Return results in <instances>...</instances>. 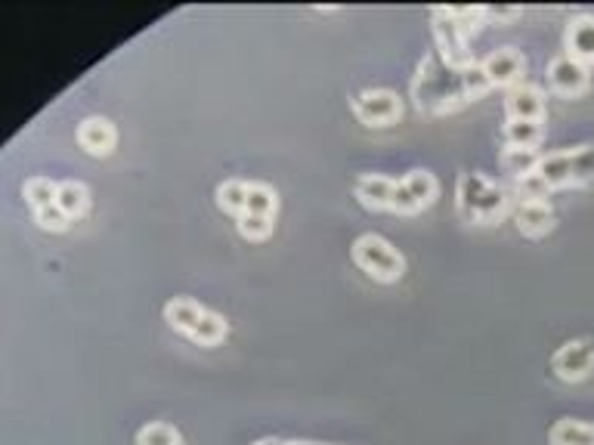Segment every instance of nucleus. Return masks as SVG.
I'll return each mask as SVG.
<instances>
[{
    "mask_svg": "<svg viewBox=\"0 0 594 445\" xmlns=\"http://www.w3.org/2000/svg\"><path fill=\"white\" fill-rule=\"evenodd\" d=\"M415 102L427 112H452L471 102L465 87V68H452L446 59H427L415 78Z\"/></svg>",
    "mask_w": 594,
    "mask_h": 445,
    "instance_id": "1",
    "label": "nucleus"
},
{
    "mask_svg": "<svg viewBox=\"0 0 594 445\" xmlns=\"http://www.w3.org/2000/svg\"><path fill=\"white\" fill-rule=\"evenodd\" d=\"M458 211L471 223H495L508 211V195L480 174H465L458 180Z\"/></svg>",
    "mask_w": 594,
    "mask_h": 445,
    "instance_id": "2",
    "label": "nucleus"
},
{
    "mask_svg": "<svg viewBox=\"0 0 594 445\" xmlns=\"http://www.w3.org/2000/svg\"><path fill=\"white\" fill-rule=\"evenodd\" d=\"M353 260H356L359 269H366L372 279L387 282V285L390 282H400L403 279V269H406L400 251H396L387 242V238H381V235H362V238H356V242H353Z\"/></svg>",
    "mask_w": 594,
    "mask_h": 445,
    "instance_id": "3",
    "label": "nucleus"
},
{
    "mask_svg": "<svg viewBox=\"0 0 594 445\" xmlns=\"http://www.w3.org/2000/svg\"><path fill=\"white\" fill-rule=\"evenodd\" d=\"M551 371L567 384L585 381L594 371V344L591 340H570L551 356Z\"/></svg>",
    "mask_w": 594,
    "mask_h": 445,
    "instance_id": "4",
    "label": "nucleus"
},
{
    "mask_svg": "<svg viewBox=\"0 0 594 445\" xmlns=\"http://www.w3.org/2000/svg\"><path fill=\"white\" fill-rule=\"evenodd\" d=\"M434 28H437V38H440V47H443V59L452 65V68H471L474 59L468 53V38L461 34V28L455 25L449 7H437L434 10Z\"/></svg>",
    "mask_w": 594,
    "mask_h": 445,
    "instance_id": "5",
    "label": "nucleus"
},
{
    "mask_svg": "<svg viewBox=\"0 0 594 445\" xmlns=\"http://www.w3.org/2000/svg\"><path fill=\"white\" fill-rule=\"evenodd\" d=\"M353 112H356V118H359V121L375 124V127H384V124L400 121V115H403V102H400V96L390 93V90H372V93L356 96Z\"/></svg>",
    "mask_w": 594,
    "mask_h": 445,
    "instance_id": "6",
    "label": "nucleus"
},
{
    "mask_svg": "<svg viewBox=\"0 0 594 445\" xmlns=\"http://www.w3.org/2000/svg\"><path fill=\"white\" fill-rule=\"evenodd\" d=\"M548 84L560 93V96H579L588 87V65H582L579 59H573L570 53L551 59L548 65Z\"/></svg>",
    "mask_w": 594,
    "mask_h": 445,
    "instance_id": "7",
    "label": "nucleus"
},
{
    "mask_svg": "<svg viewBox=\"0 0 594 445\" xmlns=\"http://www.w3.org/2000/svg\"><path fill=\"white\" fill-rule=\"evenodd\" d=\"M480 68H483V75L489 78L492 87H514L523 78V72H526V62H523V56L517 50L505 47V50L489 53Z\"/></svg>",
    "mask_w": 594,
    "mask_h": 445,
    "instance_id": "8",
    "label": "nucleus"
},
{
    "mask_svg": "<svg viewBox=\"0 0 594 445\" xmlns=\"http://www.w3.org/2000/svg\"><path fill=\"white\" fill-rule=\"evenodd\" d=\"M511 121H542L545 118V96L536 87H514L505 99Z\"/></svg>",
    "mask_w": 594,
    "mask_h": 445,
    "instance_id": "9",
    "label": "nucleus"
},
{
    "mask_svg": "<svg viewBox=\"0 0 594 445\" xmlns=\"http://www.w3.org/2000/svg\"><path fill=\"white\" fill-rule=\"evenodd\" d=\"M205 316H208L205 306H198V303L189 300V297H174L168 306H164V319H168V325L177 328V331L186 334V337H192V334L198 331V325L205 322Z\"/></svg>",
    "mask_w": 594,
    "mask_h": 445,
    "instance_id": "10",
    "label": "nucleus"
},
{
    "mask_svg": "<svg viewBox=\"0 0 594 445\" xmlns=\"http://www.w3.org/2000/svg\"><path fill=\"white\" fill-rule=\"evenodd\" d=\"M567 50L582 65L594 62V16H576L567 28Z\"/></svg>",
    "mask_w": 594,
    "mask_h": 445,
    "instance_id": "11",
    "label": "nucleus"
},
{
    "mask_svg": "<svg viewBox=\"0 0 594 445\" xmlns=\"http://www.w3.org/2000/svg\"><path fill=\"white\" fill-rule=\"evenodd\" d=\"M78 140H81V146H84L87 152L106 155V152H112V146H115V127H112V121H106V118H87V121L78 127Z\"/></svg>",
    "mask_w": 594,
    "mask_h": 445,
    "instance_id": "12",
    "label": "nucleus"
},
{
    "mask_svg": "<svg viewBox=\"0 0 594 445\" xmlns=\"http://www.w3.org/2000/svg\"><path fill=\"white\" fill-rule=\"evenodd\" d=\"M514 220H517V229L523 232V235H545V232H551V226H554V211L548 208V204H542V201H523L520 208H517V214H514Z\"/></svg>",
    "mask_w": 594,
    "mask_h": 445,
    "instance_id": "13",
    "label": "nucleus"
},
{
    "mask_svg": "<svg viewBox=\"0 0 594 445\" xmlns=\"http://www.w3.org/2000/svg\"><path fill=\"white\" fill-rule=\"evenodd\" d=\"M393 180L387 177H359L356 180V198L372 211H390V195H393Z\"/></svg>",
    "mask_w": 594,
    "mask_h": 445,
    "instance_id": "14",
    "label": "nucleus"
},
{
    "mask_svg": "<svg viewBox=\"0 0 594 445\" xmlns=\"http://www.w3.org/2000/svg\"><path fill=\"white\" fill-rule=\"evenodd\" d=\"M551 445H594V424L573 421V418H560L548 430Z\"/></svg>",
    "mask_w": 594,
    "mask_h": 445,
    "instance_id": "15",
    "label": "nucleus"
},
{
    "mask_svg": "<svg viewBox=\"0 0 594 445\" xmlns=\"http://www.w3.org/2000/svg\"><path fill=\"white\" fill-rule=\"evenodd\" d=\"M536 174H539L551 189L573 186V164H570V152H551V155H542Z\"/></svg>",
    "mask_w": 594,
    "mask_h": 445,
    "instance_id": "16",
    "label": "nucleus"
},
{
    "mask_svg": "<svg viewBox=\"0 0 594 445\" xmlns=\"http://www.w3.org/2000/svg\"><path fill=\"white\" fill-rule=\"evenodd\" d=\"M539 161H542V155H539L536 149H517V146H508V149L502 152V167L508 170V174H511L514 180L536 174V170H539Z\"/></svg>",
    "mask_w": 594,
    "mask_h": 445,
    "instance_id": "17",
    "label": "nucleus"
},
{
    "mask_svg": "<svg viewBox=\"0 0 594 445\" xmlns=\"http://www.w3.org/2000/svg\"><path fill=\"white\" fill-rule=\"evenodd\" d=\"M545 136V127L542 121H508L505 124V140L508 146H517V149H536Z\"/></svg>",
    "mask_w": 594,
    "mask_h": 445,
    "instance_id": "18",
    "label": "nucleus"
},
{
    "mask_svg": "<svg viewBox=\"0 0 594 445\" xmlns=\"http://www.w3.org/2000/svg\"><path fill=\"white\" fill-rule=\"evenodd\" d=\"M56 204L65 217H78L87 211V189L84 183H75V180H65L59 183V192H56Z\"/></svg>",
    "mask_w": 594,
    "mask_h": 445,
    "instance_id": "19",
    "label": "nucleus"
},
{
    "mask_svg": "<svg viewBox=\"0 0 594 445\" xmlns=\"http://www.w3.org/2000/svg\"><path fill=\"white\" fill-rule=\"evenodd\" d=\"M279 198L270 186L263 183H248V208L245 214H257V217H276Z\"/></svg>",
    "mask_w": 594,
    "mask_h": 445,
    "instance_id": "20",
    "label": "nucleus"
},
{
    "mask_svg": "<svg viewBox=\"0 0 594 445\" xmlns=\"http://www.w3.org/2000/svg\"><path fill=\"white\" fill-rule=\"evenodd\" d=\"M217 201H220V208L229 211V214H236L242 217L245 208H248V183L242 180H229L217 189Z\"/></svg>",
    "mask_w": 594,
    "mask_h": 445,
    "instance_id": "21",
    "label": "nucleus"
},
{
    "mask_svg": "<svg viewBox=\"0 0 594 445\" xmlns=\"http://www.w3.org/2000/svg\"><path fill=\"white\" fill-rule=\"evenodd\" d=\"M137 445H183V436H180V430L174 424L152 421V424L140 427Z\"/></svg>",
    "mask_w": 594,
    "mask_h": 445,
    "instance_id": "22",
    "label": "nucleus"
},
{
    "mask_svg": "<svg viewBox=\"0 0 594 445\" xmlns=\"http://www.w3.org/2000/svg\"><path fill=\"white\" fill-rule=\"evenodd\" d=\"M56 192H59V183H53L50 177H31L25 183V198L35 204V211L56 204Z\"/></svg>",
    "mask_w": 594,
    "mask_h": 445,
    "instance_id": "23",
    "label": "nucleus"
},
{
    "mask_svg": "<svg viewBox=\"0 0 594 445\" xmlns=\"http://www.w3.org/2000/svg\"><path fill=\"white\" fill-rule=\"evenodd\" d=\"M403 183L415 195V201L421 204V208H427V204L437 198V180H434V174H427V170H412Z\"/></svg>",
    "mask_w": 594,
    "mask_h": 445,
    "instance_id": "24",
    "label": "nucleus"
},
{
    "mask_svg": "<svg viewBox=\"0 0 594 445\" xmlns=\"http://www.w3.org/2000/svg\"><path fill=\"white\" fill-rule=\"evenodd\" d=\"M570 164H573V186L591 183L594 180V146H582V149L570 152Z\"/></svg>",
    "mask_w": 594,
    "mask_h": 445,
    "instance_id": "25",
    "label": "nucleus"
},
{
    "mask_svg": "<svg viewBox=\"0 0 594 445\" xmlns=\"http://www.w3.org/2000/svg\"><path fill=\"white\" fill-rule=\"evenodd\" d=\"M239 232L251 242H263L273 232V217H257V214H242L239 217Z\"/></svg>",
    "mask_w": 594,
    "mask_h": 445,
    "instance_id": "26",
    "label": "nucleus"
},
{
    "mask_svg": "<svg viewBox=\"0 0 594 445\" xmlns=\"http://www.w3.org/2000/svg\"><path fill=\"white\" fill-rule=\"evenodd\" d=\"M517 192L523 195V201H542V204H548L551 186L539 174H530V177H520L517 180Z\"/></svg>",
    "mask_w": 594,
    "mask_h": 445,
    "instance_id": "27",
    "label": "nucleus"
},
{
    "mask_svg": "<svg viewBox=\"0 0 594 445\" xmlns=\"http://www.w3.org/2000/svg\"><path fill=\"white\" fill-rule=\"evenodd\" d=\"M449 13L465 38H468V31H477L480 22L486 19V7H449Z\"/></svg>",
    "mask_w": 594,
    "mask_h": 445,
    "instance_id": "28",
    "label": "nucleus"
},
{
    "mask_svg": "<svg viewBox=\"0 0 594 445\" xmlns=\"http://www.w3.org/2000/svg\"><path fill=\"white\" fill-rule=\"evenodd\" d=\"M390 211H396V214H415V211H421V204L415 201V195L406 189V183H396L393 186V195H390Z\"/></svg>",
    "mask_w": 594,
    "mask_h": 445,
    "instance_id": "29",
    "label": "nucleus"
},
{
    "mask_svg": "<svg viewBox=\"0 0 594 445\" xmlns=\"http://www.w3.org/2000/svg\"><path fill=\"white\" fill-rule=\"evenodd\" d=\"M35 214H38V223L47 226V229H62L65 223H69V217L59 211V204H50V208H41Z\"/></svg>",
    "mask_w": 594,
    "mask_h": 445,
    "instance_id": "30",
    "label": "nucleus"
},
{
    "mask_svg": "<svg viewBox=\"0 0 594 445\" xmlns=\"http://www.w3.org/2000/svg\"><path fill=\"white\" fill-rule=\"evenodd\" d=\"M486 16L495 22H508V19L520 16V7H486Z\"/></svg>",
    "mask_w": 594,
    "mask_h": 445,
    "instance_id": "31",
    "label": "nucleus"
},
{
    "mask_svg": "<svg viewBox=\"0 0 594 445\" xmlns=\"http://www.w3.org/2000/svg\"><path fill=\"white\" fill-rule=\"evenodd\" d=\"M254 445H285V442H279V439H260V442H254Z\"/></svg>",
    "mask_w": 594,
    "mask_h": 445,
    "instance_id": "32",
    "label": "nucleus"
},
{
    "mask_svg": "<svg viewBox=\"0 0 594 445\" xmlns=\"http://www.w3.org/2000/svg\"><path fill=\"white\" fill-rule=\"evenodd\" d=\"M285 445H313V442H304V439H294V442H285Z\"/></svg>",
    "mask_w": 594,
    "mask_h": 445,
    "instance_id": "33",
    "label": "nucleus"
}]
</instances>
